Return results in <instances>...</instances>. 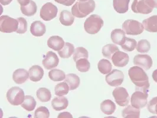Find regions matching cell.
I'll list each match as a JSON object with an SVG mask.
<instances>
[{
	"label": "cell",
	"mask_w": 157,
	"mask_h": 118,
	"mask_svg": "<svg viewBox=\"0 0 157 118\" xmlns=\"http://www.w3.org/2000/svg\"><path fill=\"white\" fill-rule=\"evenodd\" d=\"M129 77L135 85L136 90L149 91V78L145 71L139 66L131 67L128 70Z\"/></svg>",
	"instance_id": "obj_1"
},
{
	"label": "cell",
	"mask_w": 157,
	"mask_h": 118,
	"mask_svg": "<svg viewBox=\"0 0 157 118\" xmlns=\"http://www.w3.org/2000/svg\"><path fill=\"white\" fill-rule=\"evenodd\" d=\"M94 0L78 1L71 8V14L77 18H84L94 12L95 8Z\"/></svg>",
	"instance_id": "obj_2"
},
{
	"label": "cell",
	"mask_w": 157,
	"mask_h": 118,
	"mask_svg": "<svg viewBox=\"0 0 157 118\" xmlns=\"http://www.w3.org/2000/svg\"><path fill=\"white\" fill-rule=\"evenodd\" d=\"M103 24L104 22L101 17L93 14L86 20L84 23V29L87 33L95 34L101 30Z\"/></svg>",
	"instance_id": "obj_3"
},
{
	"label": "cell",
	"mask_w": 157,
	"mask_h": 118,
	"mask_svg": "<svg viewBox=\"0 0 157 118\" xmlns=\"http://www.w3.org/2000/svg\"><path fill=\"white\" fill-rule=\"evenodd\" d=\"M7 99L8 102L13 106L21 105L25 99L23 90L19 87H13L7 92Z\"/></svg>",
	"instance_id": "obj_4"
},
{
	"label": "cell",
	"mask_w": 157,
	"mask_h": 118,
	"mask_svg": "<svg viewBox=\"0 0 157 118\" xmlns=\"http://www.w3.org/2000/svg\"><path fill=\"white\" fill-rule=\"evenodd\" d=\"M18 27L17 20L8 16L0 17V31L4 33L17 32Z\"/></svg>",
	"instance_id": "obj_5"
},
{
	"label": "cell",
	"mask_w": 157,
	"mask_h": 118,
	"mask_svg": "<svg viewBox=\"0 0 157 118\" xmlns=\"http://www.w3.org/2000/svg\"><path fill=\"white\" fill-rule=\"evenodd\" d=\"M123 30L127 35L137 36L141 34L144 27L142 24L134 20H127L122 24Z\"/></svg>",
	"instance_id": "obj_6"
},
{
	"label": "cell",
	"mask_w": 157,
	"mask_h": 118,
	"mask_svg": "<svg viewBox=\"0 0 157 118\" xmlns=\"http://www.w3.org/2000/svg\"><path fill=\"white\" fill-rule=\"evenodd\" d=\"M148 97V92L136 90L131 98V105L138 109L143 108L147 105Z\"/></svg>",
	"instance_id": "obj_7"
},
{
	"label": "cell",
	"mask_w": 157,
	"mask_h": 118,
	"mask_svg": "<svg viewBox=\"0 0 157 118\" xmlns=\"http://www.w3.org/2000/svg\"><path fill=\"white\" fill-rule=\"evenodd\" d=\"M58 10L57 7L52 2H47L40 10V16L46 21H49L56 17Z\"/></svg>",
	"instance_id": "obj_8"
},
{
	"label": "cell",
	"mask_w": 157,
	"mask_h": 118,
	"mask_svg": "<svg viewBox=\"0 0 157 118\" xmlns=\"http://www.w3.org/2000/svg\"><path fill=\"white\" fill-rule=\"evenodd\" d=\"M113 96L115 102L120 106H126L129 102V96L125 88L119 87L115 88L113 92Z\"/></svg>",
	"instance_id": "obj_9"
},
{
	"label": "cell",
	"mask_w": 157,
	"mask_h": 118,
	"mask_svg": "<svg viewBox=\"0 0 157 118\" xmlns=\"http://www.w3.org/2000/svg\"><path fill=\"white\" fill-rule=\"evenodd\" d=\"M107 83L112 87H118L122 85L124 80V74L122 71L113 69L105 77Z\"/></svg>",
	"instance_id": "obj_10"
},
{
	"label": "cell",
	"mask_w": 157,
	"mask_h": 118,
	"mask_svg": "<svg viewBox=\"0 0 157 118\" xmlns=\"http://www.w3.org/2000/svg\"><path fill=\"white\" fill-rule=\"evenodd\" d=\"M152 58L147 55H138L134 57V64L147 70L152 66Z\"/></svg>",
	"instance_id": "obj_11"
},
{
	"label": "cell",
	"mask_w": 157,
	"mask_h": 118,
	"mask_svg": "<svg viewBox=\"0 0 157 118\" xmlns=\"http://www.w3.org/2000/svg\"><path fill=\"white\" fill-rule=\"evenodd\" d=\"M59 63V59L55 53L48 51L45 58L42 61V64L47 70H50L56 67Z\"/></svg>",
	"instance_id": "obj_12"
},
{
	"label": "cell",
	"mask_w": 157,
	"mask_h": 118,
	"mask_svg": "<svg viewBox=\"0 0 157 118\" xmlns=\"http://www.w3.org/2000/svg\"><path fill=\"white\" fill-rule=\"evenodd\" d=\"M132 11L137 14H148L151 13L153 9L148 7L145 0H134L131 6Z\"/></svg>",
	"instance_id": "obj_13"
},
{
	"label": "cell",
	"mask_w": 157,
	"mask_h": 118,
	"mask_svg": "<svg viewBox=\"0 0 157 118\" xmlns=\"http://www.w3.org/2000/svg\"><path fill=\"white\" fill-rule=\"evenodd\" d=\"M111 59L115 66L123 67L128 64L129 60V57L127 53L119 50L113 55Z\"/></svg>",
	"instance_id": "obj_14"
},
{
	"label": "cell",
	"mask_w": 157,
	"mask_h": 118,
	"mask_svg": "<svg viewBox=\"0 0 157 118\" xmlns=\"http://www.w3.org/2000/svg\"><path fill=\"white\" fill-rule=\"evenodd\" d=\"M64 41L61 37L58 36H51L47 40V46L55 51L61 50L64 46Z\"/></svg>",
	"instance_id": "obj_15"
},
{
	"label": "cell",
	"mask_w": 157,
	"mask_h": 118,
	"mask_svg": "<svg viewBox=\"0 0 157 118\" xmlns=\"http://www.w3.org/2000/svg\"><path fill=\"white\" fill-rule=\"evenodd\" d=\"M46 25L41 21H36L31 24L30 32L33 36L36 37H41L46 33Z\"/></svg>",
	"instance_id": "obj_16"
},
{
	"label": "cell",
	"mask_w": 157,
	"mask_h": 118,
	"mask_svg": "<svg viewBox=\"0 0 157 118\" xmlns=\"http://www.w3.org/2000/svg\"><path fill=\"white\" fill-rule=\"evenodd\" d=\"M68 105V99L63 96L55 97L52 101V108L56 111H60L65 109L67 108Z\"/></svg>",
	"instance_id": "obj_17"
},
{
	"label": "cell",
	"mask_w": 157,
	"mask_h": 118,
	"mask_svg": "<svg viewBox=\"0 0 157 118\" xmlns=\"http://www.w3.org/2000/svg\"><path fill=\"white\" fill-rule=\"evenodd\" d=\"M29 78L34 82H37L41 80L44 76V70L40 66L34 65L29 70Z\"/></svg>",
	"instance_id": "obj_18"
},
{
	"label": "cell",
	"mask_w": 157,
	"mask_h": 118,
	"mask_svg": "<svg viewBox=\"0 0 157 118\" xmlns=\"http://www.w3.org/2000/svg\"><path fill=\"white\" fill-rule=\"evenodd\" d=\"M29 77V73L24 69H18L14 71L13 74V79L14 82L18 84H23L28 79Z\"/></svg>",
	"instance_id": "obj_19"
},
{
	"label": "cell",
	"mask_w": 157,
	"mask_h": 118,
	"mask_svg": "<svg viewBox=\"0 0 157 118\" xmlns=\"http://www.w3.org/2000/svg\"><path fill=\"white\" fill-rule=\"evenodd\" d=\"M144 29L150 32H157V16H153L142 21Z\"/></svg>",
	"instance_id": "obj_20"
},
{
	"label": "cell",
	"mask_w": 157,
	"mask_h": 118,
	"mask_svg": "<svg viewBox=\"0 0 157 118\" xmlns=\"http://www.w3.org/2000/svg\"><path fill=\"white\" fill-rule=\"evenodd\" d=\"M130 0H113L115 10L119 14H124L128 11Z\"/></svg>",
	"instance_id": "obj_21"
},
{
	"label": "cell",
	"mask_w": 157,
	"mask_h": 118,
	"mask_svg": "<svg viewBox=\"0 0 157 118\" xmlns=\"http://www.w3.org/2000/svg\"><path fill=\"white\" fill-rule=\"evenodd\" d=\"M64 82L68 84L70 90L73 91L79 86L80 79L76 74L69 73L66 76Z\"/></svg>",
	"instance_id": "obj_22"
},
{
	"label": "cell",
	"mask_w": 157,
	"mask_h": 118,
	"mask_svg": "<svg viewBox=\"0 0 157 118\" xmlns=\"http://www.w3.org/2000/svg\"><path fill=\"white\" fill-rule=\"evenodd\" d=\"M110 37L113 43L121 46L125 39V32L121 29H115L111 32Z\"/></svg>",
	"instance_id": "obj_23"
},
{
	"label": "cell",
	"mask_w": 157,
	"mask_h": 118,
	"mask_svg": "<svg viewBox=\"0 0 157 118\" xmlns=\"http://www.w3.org/2000/svg\"><path fill=\"white\" fill-rule=\"evenodd\" d=\"M75 16L71 12L66 10H63L60 15L59 21L60 23L65 26H71L75 21Z\"/></svg>",
	"instance_id": "obj_24"
},
{
	"label": "cell",
	"mask_w": 157,
	"mask_h": 118,
	"mask_svg": "<svg viewBox=\"0 0 157 118\" xmlns=\"http://www.w3.org/2000/svg\"><path fill=\"white\" fill-rule=\"evenodd\" d=\"M101 109L103 113L107 115H110L116 110V105L110 100H105L101 104Z\"/></svg>",
	"instance_id": "obj_25"
},
{
	"label": "cell",
	"mask_w": 157,
	"mask_h": 118,
	"mask_svg": "<svg viewBox=\"0 0 157 118\" xmlns=\"http://www.w3.org/2000/svg\"><path fill=\"white\" fill-rule=\"evenodd\" d=\"M124 118H139L140 117V110L134 106H128L122 112Z\"/></svg>",
	"instance_id": "obj_26"
},
{
	"label": "cell",
	"mask_w": 157,
	"mask_h": 118,
	"mask_svg": "<svg viewBox=\"0 0 157 118\" xmlns=\"http://www.w3.org/2000/svg\"><path fill=\"white\" fill-rule=\"evenodd\" d=\"M21 11L24 16L31 17L35 15L37 11V7L36 4L32 1L27 6H21Z\"/></svg>",
	"instance_id": "obj_27"
},
{
	"label": "cell",
	"mask_w": 157,
	"mask_h": 118,
	"mask_svg": "<svg viewBox=\"0 0 157 118\" xmlns=\"http://www.w3.org/2000/svg\"><path fill=\"white\" fill-rule=\"evenodd\" d=\"M75 52V47L70 43L66 42L64 44L63 48L59 51V55L62 59H68L71 57L73 53Z\"/></svg>",
	"instance_id": "obj_28"
},
{
	"label": "cell",
	"mask_w": 157,
	"mask_h": 118,
	"mask_svg": "<svg viewBox=\"0 0 157 118\" xmlns=\"http://www.w3.org/2000/svg\"><path fill=\"white\" fill-rule=\"evenodd\" d=\"M36 96L39 99L40 101L42 102H49L52 97L51 92L45 87L39 88L36 92Z\"/></svg>",
	"instance_id": "obj_29"
},
{
	"label": "cell",
	"mask_w": 157,
	"mask_h": 118,
	"mask_svg": "<svg viewBox=\"0 0 157 118\" xmlns=\"http://www.w3.org/2000/svg\"><path fill=\"white\" fill-rule=\"evenodd\" d=\"M118 51H119V48L115 44H108L102 48V55L106 58L110 59L113 55Z\"/></svg>",
	"instance_id": "obj_30"
},
{
	"label": "cell",
	"mask_w": 157,
	"mask_h": 118,
	"mask_svg": "<svg viewBox=\"0 0 157 118\" xmlns=\"http://www.w3.org/2000/svg\"><path fill=\"white\" fill-rule=\"evenodd\" d=\"M36 104V101L33 96L27 95L25 96V99L21 104V106L24 109L29 112H32L35 109Z\"/></svg>",
	"instance_id": "obj_31"
},
{
	"label": "cell",
	"mask_w": 157,
	"mask_h": 118,
	"mask_svg": "<svg viewBox=\"0 0 157 118\" xmlns=\"http://www.w3.org/2000/svg\"><path fill=\"white\" fill-rule=\"evenodd\" d=\"M98 68L102 74H107L112 71V66L109 60L101 59L98 64Z\"/></svg>",
	"instance_id": "obj_32"
},
{
	"label": "cell",
	"mask_w": 157,
	"mask_h": 118,
	"mask_svg": "<svg viewBox=\"0 0 157 118\" xmlns=\"http://www.w3.org/2000/svg\"><path fill=\"white\" fill-rule=\"evenodd\" d=\"M66 74L63 71L59 69H53L48 72V77L54 82L62 81L66 78Z\"/></svg>",
	"instance_id": "obj_33"
},
{
	"label": "cell",
	"mask_w": 157,
	"mask_h": 118,
	"mask_svg": "<svg viewBox=\"0 0 157 118\" xmlns=\"http://www.w3.org/2000/svg\"><path fill=\"white\" fill-rule=\"evenodd\" d=\"M69 90V86L65 82L57 84L55 88V94L58 96H62L68 94Z\"/></svg>",
	"instance_id": "obj_34"
},
{
	"label": "cell",
	"mask_w": 157,
	"mask_h": 118,
	"mask_svg": "<svg viewBox=\"0 0 157 118\" xmlns=\"http://www.w3.org/2000/svg\"><path fill=\"white\" fill-rule=\"evenodd\" d=\"M76 64L77 69L82 73L88 71L90 67V63L86 58L80 59L76 62Z\"/></svg>",
	"instance_id": "obj_35"
},
{
	"label": "cell",
	"mask_w": 157,
	"mask_h": 118,
	"mask_svg": "<svg viewBox=\"0 0 157 118\" xmlns=\"http://www.w3.org/2000/svg\"><path fill=\"white\" fill-rule=\"evenodd\" d=\"M137 42L135 40L126 37L124 42L121 45V47L126 51H132L136 48Z\"/></svg>",
	"instance_id": "obj_36"
},
{
	"label": "cell",
	"mask_w": 157,
	"mask_h": 118,
	"mask_svg": "<svg viewBox=\"0 0 157 118\" xmlns=\"http://www.w3.org/2000/svg\"><path fill=\"white\" fill-rule=\"evenodd\" d=\"M73 60L75 62H76L80 59L86 58L89 57V53L86 49L84 47H77L75 50L74 55H73Z\"/></svg>",
	"instance_id": "obj_37"
},
{
	"label": "cell",
	"mask_w": 157,
	"mask_h": 118,
	"mask_svg": "<svg viewBox=\"0 0 157 118\" xmlns=\"http://www.w3.org/2000/svg\"><path fill=\"white\" fill-rule=\"evenodd\" d=\"M151 49L150 43L147 40H141L138 43L136 50L141 53H145L148 52Z\"/></svg>",
	"instance_id": "obj_38"
},
{
	"label": "cell",
	"mask_w": 157,
	"mask_h": 118,
	"mask_svg": "<svg viewBox=\"0 0 157 118\" xmlns=\"http://www.w3.org/2000/svg\"><path fill=\"white\" fill-rule=\"evenodd\" d=\"M49 116V110L45 106H40L34 113V117L36 118H48Z\"/></svg>",
	"instance_id": "obj_39"
},
{
	"label": "cell",
	"mask_w": 157,
	"mask_h": 118,
	"mask_svg": "<svg viewBox=\"0 0 157 118\" xmlns=\"http://www.w3.org/2000/svg\"><path fill=\"white\" fill-rule=\"evenodd\" d=\"M18 22V27L16 32L18 34H24L27 31L28 24L27 20L23 17H19L17 18Z\"/></svg>",
	"instance_id": "obj_40"
},
{
	"label": "cell",
	"mask_w": 157,
	"mask_h": 118,
	"mask_svg": "<svg viewBox=\"0 0 157 118\" xmlns=\"http://www.w3.org/2000/svg\"><path fill=\"white\" fill-rule=\"evenodd\" d=\"M147 109L150 113L157 115V97L152 98L148 104Z\"/></svg>",
	"instance_id": "obj_41"
},
{
	"label": "cell",
	"mask_w": 157,
	"mask_h": 118,
	"mask_svg": "<svg viewBox=\"0 0 157 118\" xmlns=\"http://www.w3.org/2000/svg\"><path fill=\"white\" fill-rule=\"evenodd\" d=\"M56 2L62 4L65 6H71L75 2L76 0H55Z\"/></svg>",
	"instance_id": "obj_42"
},
{
	"label": "cell",
	"mask_w": 157,
	"mask_h": 118,
	"mask_svg": "<svg viewBox=\"0 0 157 118\" xmlns=\"http://www.w3.org/2000/svg\"><path fill=\"white\" fill-rule=\"evenodd\" d=\"M145 2L150 8H157V0H145Z\"/></svg>",
	"instance_id": "obj_43"
},
{
	"label": "cell",
	"mask_w": 157,
	"mask_h": 118,
	"mask_svg": "<svg viewBox=\"0 0 157 118\" xmlns=\"http://www.w3.org/2000/svg\"><path fill=\"white\" fill-rule=\"evenodd\" d=\"M58 118H73V116L71 115L69 112H64L63 113H60L58 116Z\"/></svg>",
	"instance_id": "obj_44"
},
{
	"label": "cell",
	"mask_w": 157,
	"mask_h": 118,
	"mask_svg": "<svg viewBox=\"0 0 157 118\" xmlns=\"http://www.w3.org/2000/svg\"><path fill=\"white\" fill-rule=\"evenodd\" d=\"M17 1L21 6H24L29 4L31 0H17Z\"/></svg>",
	"instance_id": "obj_45"
},
{
	"label": "cell",
	"mask_w": 157,
	"mask_h": 118,
	"mask_svg": "<svg viewBox=\"0 0 157 118\" xmlns=\"http://www.w3.org/2000/svg\"><path fill=\"white\" fill-rule=\"evenodd\" d=\"M13 0H0V2L2 6H7L10 4Z\"/></svg>",
	"instance_id": "obj_46"
},
{
	"label": "cell",
	"mask_w": 157,
	"mask_h": 118,
	"mask_svg": "<svg viewBox=\"0 0 157 118\" xmlns=\"http://www.w3.org/2000/svg\"><path fill=\"white\" fill-rule=\"evenodd\" d=\"M152 76L153 80H154L156 83H157V69L153 71L152 74Z\"/></svg>",
	"instance_id": "obj_47"
},
{
	"label": "cell",
	"mask_w": 157,
	"mask_h": 118,
	"mask_svg": "<svg viewBox=\"0 0 157 118\" xmlns=\"http://www.w3.org/2000/svg\"><path fill=\"white\" fill-rule=\"evenodd\" d=\"M78 1H87V0H78Z\"/></svg>",
	"instance_id": "obj_48"
}]
</instances>
